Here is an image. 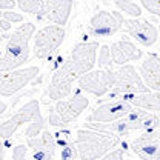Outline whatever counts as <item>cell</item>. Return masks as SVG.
I'll list each match as a JSON object with an SVG mask.
<instances>
[{
    "label": "cell",
    "mask_w": 160,
    "mask_h": 160,
    "mask_svg": "<svg viewBox=\"0 0 160 160\" xmlns=\"http://www.w3.org/2000/svg\"><path fill=\"white\" fill-rule=\"evenodd\" d=\"M97 42H80L72 48L69 57L51 77V83L46 91L49 100H65L71 94L72 83L94 68L97 62Z\"/></svg>",
    "instance_id": "obj_1"
},
{
    "label": "cell",
    "mask_w": 160,
    "mask_h": 160,
    "mask_svg": "<svg viewBox=\"0 0 160 160\" xmlns=\"http://www.w3.org/2000/svg\"><path fill=\"white\" fill-rule=\"evenodd\" d=\"M36 34V25L26 22L12 31L8 43L0 52V74L19 69L29 59V42Z\"/></svg>",
    "instance_id": "obj_2"
},
{
    "label": "cell",
    "mask_w": 160,
    "mask_h": 160,
    "mask_svg": "<svg viewBox=\"0 0 160 160\" xmlns=\"http://www.w3.org/2000/svg\"><path fill=\"white\" fill-rule=\"evenodd\" d=\"M120 143V137L112 132L82 128L77 129L72 145L77 149L79 160H100Z\"/></svg>",
    "instance_id": "obj_3"
},
{
    "label": "cell",
    "mask_w": 160,
    "mask_h": 160,
    "mask_svg": "<svg viewBox=\"0 0 160 160\" xmlns=\"http://www.w3.org/2000/svg\"><path fill=\"white\" fill-rule=\"evenodd\" d=\"M149 91L143 80L140 79V74L131 65H123L117 69V79L114 83V88L109 91L108 99L109 100H125L126 97L142 94Z\"/></svg>",
    "instance_id": "obj_4"
},
{
    "label": "cell",
    "mask_w": 160,
    "mask_h": 160,
    "mask_svg": "<svg viewBox=\"0 0 160 160\" xmlns=\"http://www.w3.org/2000/svg\"><path fill=\"white\" fill-rule=\"evenodd\" d=\"M89 106V99L82 92H76L72 97L65 100H59L54 109L49 112L48 123L51 126H65L76 119H79Z\"/></svg>",
    "instance_id": "obj_5"
},
{
    "label": "cell",
    "mask_w": 160,
    "mask_h": 160,
    "mask_svg": "<svg viewBox=\"0 0 160 160\" xmlns=\"http://www.w3.org/2000/svg\"><path fill=\"white\" fill-rule=\"evenodd\" d=\"M116 79H117V71L99 68V69H91L89 72L82 76L77 82L80 91H85L96 97H103L108 96L109 91L114 88Z\"/></svg>",
    "instance_id": "obj_6"
},
{
    "label": "cell",
    "mask_w": 160,
    "mask_h": 160,
    "mask_svg": "<svg viewBox=\"0 0 160 160\" xmlns=\"http://www.w3.org/2000/svg\"><path fill=\"white\" fill-rule=\"evenodd\" d=\"M42 117V111H40V103L36 99L29 100L26 105H23L17 112H14L11 117L2 122L0 123V140L5 139H11L16 131L19 129L20 126H23L25 123H31L36 119Z\"/></svg>",
    "instance_id": "obj_7"
},
{
    "label": "cell",
    "mask_w": 160,
    "mask_h": 160,
    "mask_svg": "<svg viewBox=\"0 0 160 160\" xmlns=\"http://www.w3.org/2000/svg\"><path fill=\"white\" fill-rule=\"evenodd\" d=\"M65 40V28L46 25L34 34V54L37 59H48Z\"/></svg>",
    "instance_id": "obj_8"
},
{
    "label": "cell",
    "mask_w": 160,
    "mask_h": 160,
    "mask_svg": "<svg viewBox=\"0 0 160 160\" xmlns=\"http://www.w3.org/2000/svg\"><path fill=\"white\" fill-rule=\"evenodd\" d=\"M39 72L40 69L37 66H28V68L9 71V72H2L0 74V97L14 96L26 85H29L39 76Z\"/></svg>",
    "instance_id": "obj_9"
},
{
    "label": "cell",
    "mask_w": 160,
    "mask_h": 160,
    "mask_svg": "<svg viewBox=\"0 0 160 160\" xmlns=\"http://www.w3.org/2000/svg\"><path fill=\"white\" fill-rule=\"evenodd\" d=\"M134 108L125 100H108L96 106L89 114V123H112L128 116Z\"/></svg>",
    "instance_id": "obj_10"
},
{
    "label": "cell",
    "mask_w": 160,
    "mask_h": 160,
    "mask_svg": "<svg viewBox=\"0 0 160 160\" xmlns=\"http://www.w3.org/2000/svg\"><path fill=\"white\" fill-rule=\"evenodd\" d=\"M123 17L119 11L109 12V11H99L96 12L91 20L88 31L94 37H111L114 36L119 29H122Z\"/></svg>",
    "instance_id": "obj_11"
},
{
    "label": "cell",
    "mask_w": 160,
    "mask_h": 160,
    "mask_svg": "<svg viewBox=\"0 0 160 160\" xmlns=\"http://www.w3.org/2000/svg\"><path fill=\"white\" fill-rule=\"evenodd\" d=\"M122 29L143 46H152L159 39L157 28L143 19H125L122 23Z\"/></svg>",
    "instance_id": "obj_12"
},
{
    "label": "cell",
    "mask_w": 160,
    "mask_h": 160,
    "mask_svg": "<svg viewBox=\"0 0 160 160\" xmlns=\"http://www.w3.org/2000/svg\"><path fill=\"white\" fill-rule=\"evenodd\" d=\"M131 149L142 160H160V129L142 132L131 142Z\"/></svg>",
    "instance_id": "obj_13"
},
{
    "label": "cell",
    "mask_w": 160,
    "mask_h": 160,
    "mask_svg": "<svg viewBox=\"0 0 160 160\" xmlns=\"http://www.w3.org/2000/svg\"><path fill=\"white\" fill-rule=\"evenodd\" d=\"M71 9H72L71 0H45L43 9L37 19L63 28V25H66L71 16Z\"/></svg>",
    "instance_id": "obj_14"
},
{
    "label": "cell",
    "mask_w": 160,
    "mask_h": 160,
    "mask_svg": "<svg viewBox=\"0 0 160 160\" xmlns=\"http://www.w3.org/2000/svg\"><path fill=\"white\" fill-rule=\"evenodd\" d=\"M26 146L31 149L32 160H54L57 145L54 136L48 129H45L37 137L26 139Z\"/></svg>",
    "instance_id": "obj_15"
},
{
    "label": "cell",
    "mask_w": 160,
    "mask_h": 160,
    "mask_svg": "<svg viewBox=\"0 0 160 160\" xmlns=\"http://www.w3.org/2000/svg\"><path fill=\"white\" fill-rule=\"evenodd\" d=\"M109 52H111V62L119 66L126 65L128 62H137L142 59V49H139L129 40L114 42L109 46Z\"/></svg>",
    "instance_id": "obj_16"
},
{
    "label": "cell",
    "mask_w": 160,
    "mask_h": 160,
    "mask_svg": "<svg viewBox=\"0 0 160 160\" xmlns=\"http://www.w3.org/2000/svg\"><path fill=\"white\" fill-rule=\"evenodd\" d=\"M140 79L149 91L160 92V57L156 54L148 56L140 65Z\"/></svg>",
    "instance_id": "obj_17"
},
{
    "label": "cell",
    "mask_w": 160,
    "mask_h": 160,
    "mask_svg": "<svg viewBox=\"0 0 160 160\" xmlns=\"http://www.w3.org/2000/svg\"><path fill=\"white\" fill-rule=\"evenodd\" d=\"M125 102H128L132 108L143 109L146 112H152V114L160 112V92H156V91H146L142 94L126 97Z\"/></svg>",
    "instance_id": "obj_18"
},
{
    "label": "cell",
    "mask_w": 160,
    "mask_h": 160,
    "mask_svg": "<svg viewBox=\"0 0 160 160\" xmlns=\"http://www.w3.org/2000/svg\"><path fill=\"white\" fill-rule=\"evenodd\" d=\"M114 5L119 8V12H123L126 16H129V19H140L142 14V6L140 3L136 2H126V0H116Z\"/></svg>",
    "instance_id": "obj_19"
},
{
    "label": "cell",
    "mask_w": 160,
    "mask_h": 160,
    "mask_svg": "<svg viewBox=\"0 0 160 160\" xmlns=\"http://www.w3.org/2000/svg\"><path fill=\"white\" fill-rule=\"evenodd\" d=\"M43 3H45V0H20V2H17V6L23 12H28V14L39 17L42 9H43Z\"/></svg>",
    "instance_id": "obj_20"
},
{
    "label": "cell",
    "mask_w": 160,
    "mask_h": 160,
    "mask_svg": "<svg viewBox=\"0 0 160 160\" xmlns=\"http://www.w3.org/2000/svg\"><path fill=\"white\" fill-rule=\"evenodd\" d=\"M45 119H43V116L39 117V119H36L34 122H31L29 125H28V128H26V131H25V136H26V139H32V137H37L40 136L43 131H45Z\"/></svg>",
    "instance_id": "obj_21"
},
{
    "label": "cell",
    "mask_w": 160,
    "mask_h": 160,
    "mask_svg": "<svg viewBox=\"0 0 160 160\" xmlns=\"http://www.w3.org/2000/svg\"><path fill=\"white\" fill-rule=\"evenodd\" d=\"M52 136H54V140H56V145H59L62 148H65V146H68V145L72 143L71 132H69L68 129H60V131H57V132L52 134Z\"/></svg>",
    "instance_id": "obj_22"
},
{
    "label": "cell",
    "mask_w": 160,
    "mask_h": 160,
    "mask_svg": "<svg viewBox=\"0 0 160 160\" xmlns=\"http://www.w3.org/2000/svg\"><path fill=\"white\" fill-rule=\"evenodd\" d=\"M96 63H99L100 68H105L106 65L111 63V52H109V46L108 45H102L99 48V59Z\"/></svg>",
    "instance_id": "obj_23"
},
{
    "label": "cell",
    "mask_w": 160,
    "mask_h": 160,
    "mask_svg": "<svg viewBox=\"0 0 160 160\" xmlns=\"http://www.w3.org/2000/svg\"><path fill=\"white\" fill-rule=\"evenodd\" d=\"M140 6L145 8L148 12L157 16L160 19V0H142L140 2Z\"/></svg>",
    "instance_id": "obj_24"
},
{
    "label": "cell",
    "mask_w": 160,
    "mask_h": 160,
    "mask_svg": "<svg viewBox=\"0 0 160 160\" xmlns=\"http://www.w3.org/2000/svg\"><path fill=\"white\" fill-rule=\"evenodd\" d=\"M60 160H79L77 157V149L76 146L71 143L65 148H62V156H60Z\"/></svg>",
    "instance_id": "obj_25"
},
{
    "label": "cell",
    "mask_w": 160,
    "mask_h": 160,
    "mask_svg": "<svg viewBox=\"0 0 160 160\" xmlns=\"http://www.w3.org/2000/svg\"><path fill=\"white\" fill-rule=\"evenodd\" d=\"M28 146L26 145H16L12 148V159L11 160H26Z\"/></svg>",
    "instance_id": "obj_26"
},
{
    "label": "cell",
    "mask_w": 160,
    "mask_h": 160,
    "mask_svg": "<svg viewBox=\"0 0 160 160\" xmlns=\"http://www.w3.org/2000/svg\"><path fill=\"white\" fill-rule=\"evenodd\" d=\"M2 19L8 20V22H9V23L12 25V23H22V22H23V16H22L20 12H14V11H6V12H3Z\"/></svg>",
    "instance_id": "obj_27"
},
{
    "label": "cell",
    "mask_w": 160,
    "mask_h": 160,
    "mask_svg": "<svg viewBox=\"0 0 160 160\" xmlns=\"http://www.w3.org/2000/svg\"><path fill=\"white\" fill-rule=\"evenodd\" d=\"M123 156H125L123 149L122 148H116V149L109 151L108 154H105L100 160H123Z\"/></svg>",
    "instance_id": "obj_28"
},
{
    "label": "cell",
    "mask_w": 160,
    "mask_h": 160,
    "mask_svg": "<svg viewBox=\"0 0 160 160\" xmlns=\"http://www.w3.org/2000/svg\"><path fill=\"white\" fill-rule=\"evenodd\" d=\"M16 6H17V2H14V0H0V9H2L3 12H6V11H14Z\"/></svg>",
    "instance_id": "obj_29"
},
{
    "label": "cell",
    "mask_w": 160,
    "mask_h": 160,
    "mask_svg": "<svg viewBox=\"0 0 160 160\" xmlns=\"http://www.w3.org/2000/svg\"><path fill=\"white\" fill-rule=\"evenodd\" d=\"M11 29V23L5 19H0V31H9Z\"/></svg>",
    "instance_id": "obj_30"
},
{
    "label": "cell",
    "mask_w": 160,
    "mask_h": 160,
    "mask_svg": "<svg viewBox=\"0 0 160 160\" xmlns=\"http://www.w3.org/2000/svg\"><path fill=\"white\" fill-rule=\"evenodd\" d=\"M6 108H8V105H6L5 102H2V100H0V116H2V114H5Z\"/></svg>",
    "instance_id": "obj_31"
},
{
    "label": "cell",
    "mask_w": 160,
    "mask_h": 160,
    "mask_svg": "<svg viewBox=\"0 0 160 160\" xmlns=\"http://www.w3.org/2000/svg\"><path fill=\"white\" fill-rule=\"evenodd\" d=\"M0 160H5V146L2 142H0Z\"/></svg>",
    "instance_id": "obj_32"
},
{
    "label": "cell",
    "mask_w": 160,
    "mask_h": 160,
    "mask_svg": "<svg viewBox=\"0 0 160 160\" xmlns=\"http://www.w3.org/2000/svg\"><path fill=\"white\" fill-rule=\"evenodd\" d=\"M2 39H3V36H2V31H0V42H2Z\"/></svg>",
    "instance_id": "obj_33"
}]
</instances>
